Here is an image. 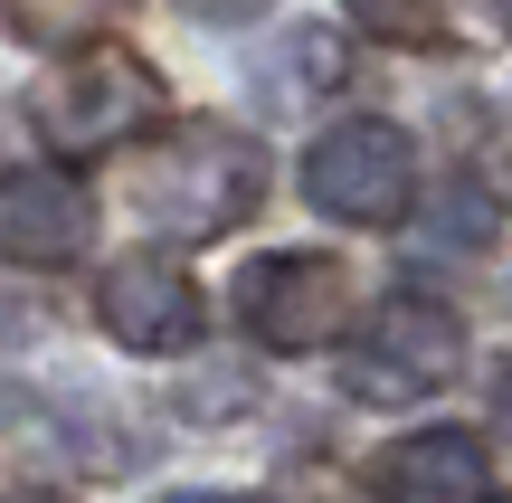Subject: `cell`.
<instances>
[{
  "mask_svg": "<svg viewBox=\"0 0 512 503\" xmlns=\"http://www.w3.org/2000/svg\"><path fill=\"white\" fill-rule=\"evenodd\" d=\"M456 361H465L456 304H437V295H389L380 314L361 323V342L342 352V390L370 399V409H408V399L446 390Z\"/></svg>",
  "mask_w": 512,
  "mask_h": 503,
  "instance_id": "obj_3",
  "label": "cell"
},
{
  "mask_svg": "<svg viewBox=\"0 0 512 503\" xmlns=\"http://www.w3.org/2000/svg\"><path fill=\"white\" fill-rule=\"evenodd\" d=\"M351 19L399 38V48H437L446 38V0H351Z\"/></svg>",
  "mask_w": 512,
  "mask_h": 503,
  "instance_id": "obj_11",
  "label": "cell"
},
{
  "mask_svg": "<svg viewBox=\"0 0 512 503\" xmlns=\"http://www.w3.org/2000/svg\"><path fill=\"white\" fill-rule=\"evenodd\" d=\"M124 190L162 238H228L266 200V143L238 124H171L133 152Z\"/></svg>",
  "mask_w": 512,
  "mask_h": 503,
  "instance_id": "obj_1",
  "label": "cell"
},
{
  "mask_svg": "<svg viewBox=\"0 0 512 503\" xmlns=\"http://www.w3.org/2000/svg\"><path fill=\"white\" fill-rule=\"evenodd\" d=\"M238 323L266 352H323L351 323V266L323 247H275L238 276Z\"/></svg>",
  "mask_w": 512,
  "mask_h": 503,
  "instance_id": "obj_5",
  "label": "cell"
},
{
  "mask_svg": "<svg viewBox=\"0 0 512 503\" xmlns=\"http://www.w3.org/2000/svg\"><path fill=\"white\" fill-rule=\"evenodd\" d=\"M275 494H285V503H380V485H361V475L332 466V456H294Z\"/></svg>",
  "mask_w": 512,
  "mask_h": 503,
  "instance_id": "obj_13",
  "label": "cell"
},
{
  "mask_svg": "<svg viewBox=\"0 0 512 503\" xmlns=\"http://www.w3.org/2000/svg\"><path fill=\"white\" fill-rule=\"evenodd\" d=\"M494 19H512V0H494Z\"/></svg>",
  "mask_w": 512,
  "mask_h": 503,
  "instance_id": "obj_18",
  "label": "cell"
},
{
  "mask_svg": "<svg viewBox=\"0 0 512 503\" xmlns=\"http://www.w3.org/2000/svg\"><path fill=\"white\" fill-rule=\"evenodd\" d=\"M190 19H219V29H238V19H256V10H275V0H181Z\"/></svg>",
  "mask_w": 512,
  "mask_h": 503,
  "instance_id": "obj_14",
  "label": "cell"
},
{
  "mask_svg": "<svg viewBox=\"0 0 512 503\" xmlns=\"http://www.w3.org/2000/svg\"><path fill=\"white\" fill-rule=\"evenodd\" d=\"M152 114H162V76H152V57H133L124 38L67 48L29 95V124H38V143H48L57 162L124 152L133 133H152Z\"/></svg>",
  "mask_w": 512,
  "mask_h": 503,
  "instance_id": "obj_2",
  "label": "cell"
},
{
  "mask_svg": "<svg viewBox=\"0 0 512 503\" xmlns=\"http://www.w3.org/2000/svg\"><path fill=\"white\" fill-rule=\"evenodd\" d=\"M95 247V200L67 171H0V266L57 276Z\"/></svg>",
  "mask_w": 512,
  "mask_h": 503,
  "instance_id": "obj_7",
  "label": "cell"
},
{
  "mask_svg": "<svg viewBox=\"0 0 512 503\" xmlns=\"http://www.w3.org/2000/svg\"><path fill=\"white\" fill-rule=\"evenodd\" d=\"M162 503H247V494H162Z\"/></svg>",
  "mask_w": 512,
  "mask_h": 503,
  "instance_id": "obj_17",
  "label": "cell"
},
{
  "mask_svg": "<svg viewBox=\"0 0 512 503\" xmlns=\"http://www.w3.org/2000/svg\"><path fill=\"white\" fill-rule=\"evenodd\" d=\"M0 503H76V494H48V485H19V494H0Z\"/></svg>",
  "mask_w": 512,
  "mask_h": 503,
  "instance_id": "obj_16",
  "label": "cell"
},
{
  "mask_svg": "<svg viewBox=\"0 0 512 503\" xmlns=\"http://www.w3.org/2000/svg\"><path fill=\"white\" fill-rule=\"evenodd\" d=\"M389 503H494V466H484L475 428H418L380 456Z\"/></svg>",
  "mask_w": 512,
  "mask_h": 503,
  "instance_id": "obj_8",
  "label": "cell"
},
{
  "mask_svg": "<svg viewBox=\"0 0 512 503\" xmlns=\"http://www.w3.org/2000/svg\"><path fill=\"white\" fill-rule=\"evenodd\" d=\"M0 10H10L19 38H38V48H48V38H86L95 19H114V0H0Z\"/></svg>",
  "mask_w": 512,
  "mask_h": 503,
  "instance_id": "obj_12",
  "label": "cell"
},
{
  "mask_svg": "<svg viewBox=\"0 0 512 503\" xmlns=\"http://www.w3.org/2000/svg\"><path fill=\"white\" fill-rule=\"evenodd\" d=\"M503 503H512V494H503Z\"/></svg>",
  "mask_w": 512,
  "mask_h": 503,
  "instance_id": "obj_19",
  "label": "cell"
},
{
  "mask_svg": "<svg viewBox=\"0 0 512 503\" xmlns=\"http://www.w3.org/2000/svg\"><path fill=\"white\" fill-rule=\"evenodd\" d=\"M418 238H427V247H456V257H484V247L503 238V200H494L484 181H446L437 200H427Z\"/></svg>",
  "mask_w": 512,
  "mask_h": 503,
  "instance_id": "obj_9",
  "label": "cell"
},
{
  "mask_svg": "<svg viewBox=\"0 0 512 503\" xmlns=\"http://www.w3.org/2000/svg\"><path fill=\"white\" fill-rule=\"evenodd\" d=\"M95 314H105V333L124 342V352L162 361V352H190L209 323L200 285H190L181 257H162V247H133V257L105 266V285H95Z\"/></svg>",
  "mask_w": 512,
  "mask_h": 503,
  "instance_id": "obj_6",
  "label": "cell"
},
{
  "mask_svg": "<svg viewBox=\"0 0 512 503\" xmlns=\"http://www.w3.org/2000/svg\"><path fill=\"white\" fill-rule=\"evenodd\" d=\"M342 67H351V57H342V38H332V29H285V48L266 57V95H275V105L332 95V86H342Z\"/></svg>",
  "mask_w": 512,
  "mask_h": 503,
  "instance_id": "obj_10",
  "label": "cell"
},
{
  "mask_svg": "<svg viewBox=\"0 0 512 503\" xmlns=\"http://www.w3.org/2000/svg\"><path fill=\"white\" fill-rule=\"evenodd\" d=\"M304 200L323 209V219H342V228L408 219V200H418V152H408V133L380 124V114L332 124L323 143L304 152Z\"/></svg>",
  "mask_w": 512,
  "mask_h": 503,
  "instance_id": "obj_4",
  "label": "cell"
},
{
  "mask_svg": "<svg viewBox=\"0 0 512 503\" xmlns=\"http://www.w3.org/2000/svg\"><path fill=\"white\" fill-rule=\"evenodd\" d=\"M38 333V314H29V304H0V352H10V342H29Z\"/></svg>",
  "mask_w": 512,
  "mask_h": 503,
  "instance_id": "obj_15",
  "label": "cell"
}]
</instances>
